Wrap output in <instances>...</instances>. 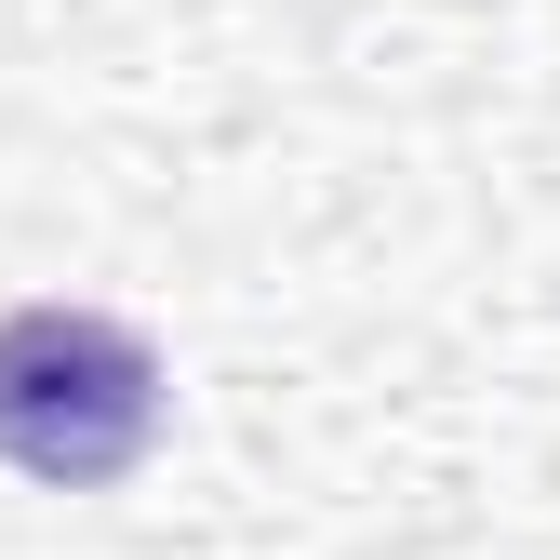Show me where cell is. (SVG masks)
Returning a JSON list of instances; mask_svg holds the SVG:
<instances>
[{
    "label": "cell",
    "instance_id": "obj_1",
    "mask_svg": "<svg viewBox=\"0 0 560 560\" xmlns=\"http://www.w3.org/2000/svg\"><path fill=\"white\" fill-rule=\"evenodd\" d=\"M161 441V347L107 307H14L0 320V467L40 494H107Z\"/></svg>",
    "mask_w": 560,
    "mask_h": 560
}]
</instances>
